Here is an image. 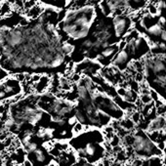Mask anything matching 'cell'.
Masks as SVG:
<instances>
[{"label":"cell","mask_w":166,"mask_h":166,"mask_svg":"<svg viewBox=\"0 0 166 166\" xmlns=\"http://www.w3.org/2000/svg\"><path fill=\"white\" fill-rule=\"evenodd\" d=\"M131 148L134 152L135 158L137 159H148L162 154V151L154 141H151L147 134L141 131L131 136Z\"/></svg>","instance_id":"6da1fadb"},{"label":"cell","mask_w":166,"mask_h":166,"mask_svg":"<svg viewBox=\"0 0 166 166\" xmlns=\"http://www.w3.org/2000/svg\"><path fill=\"white\" fill-rule=\"evenodd\" d=\"M132 23L133 21L129 16H116L113 17L112 24H113V30L117 38H122L127 34L129 32L132 30Z\"/></svg>","instance_id":"7a4b0ae2"},{"label":"cell","mask_w":166,"mask_h":166,"mask_svg":"<svg viewBox=\"0 0 166 166\" xmlns=\"http://www.w3.org/2000/svg\"><path fill=\"white\" fill-rule=\"evenodd\" d=\"M129 58H130V54L127 52V50H119V52L117 53L115 58L111 60V64L115 65V67L120 68L122 65H127L129 62Z\"/></svg>","instance_id":"3957f363"},{"label":"cell","mask_w":166,"mask_h":166,"mask_svg":"<svg viewBox=\"0 0 166 166\" xmlns=\"http://www.w3.org/2000/svg\"><path fill=\"white\" fill-rule=\"evenodd\" d=\"M166 126V120L163 116H157L152 118L150 123L148 124V132H158L162 130Z\"/></svg>","instance_id":"277c9868"},{"label":"cell","mask_w":166,"mask_h":166,"mask_svg":"<svg viewBox=\"0 0 166 166\" xmlns=\"http://www.w3.org/2000/svg\"><path fill=\"white\" fill-rule=\"evenodd\" d=\"M119 52V47L118 44H111L108 47L105 48L101 51V56L99 57L98 59H103V60H108L110 61V59H113L115 56Z\"/></svg>","instance_id":"5b68a950"},{"label":"cell","mask_w":166,"mask_h":166,"mask_svg":"<svg viewBox=\"0 0 166 166\" xmlns=\"http://www.w3.org/2000/svg\"><path fill=\"white\" fill-rule=\"evenodd\" d=\"M32 155H33L34 157V161L39 165V166H44L43 164H45L48 162V152L46 151H44L43 148H37V150L32 154ZM50 165V162H48ZM48 165V166H49Z\"/></svg>","instance_id":"8992f818"},{"label":"cell","mask_w":166,"mask_h":166,"mask_svg":"<svg viewBox=\"0 0 166 166\" xmlns=\"http://www.w3.org/2000/svg\"><path fill=\"white\" fill-rule=\"evenodd\" d=\"M163 30L164 28L162 25H160L158 23H155V24H152L147 28V33L148 35L154 36V37H160Z\"/></svg>","instance_id":"52a82bcc"},{"label":"cell","mask_w":166,"mask_h":166,"mask_svg":"<svg viewBox=\"0 0 166 166\" xmlns=\"http://www.w3.org/2000/svg\"><path fill=\"white\" fill-rule=\"evenodd\" d=\"M61 51L65 57L71 56L74 52V45L68 41H64L61 45Z\"/></svg>","instance_id":"ba28073f"},{"label":"cell","mask_w":166,"mask_h":166,"mask_svg":"<svg viewBox=\"0 0 166 166\" xmlns=\"http://www.w3.org/2000/svg\"><path fill=\"white\" fill-rule=\"evenodd\" d=\"M23 148H24V151H25V154L28 155V154H33V152L37 150V148H38V145H37L36 142H32V141L30 143H28V145H25V147H23Z\"/></svg>","instance_id":"9c48e42d"},{"label":"cell","mask_w":166,"mask_h":166,"mask_svg":"<svg viewBox=\"0 0 166 166\" xmlns=\"http://www.w3.org/2000/svg\"><path fill=\"white\" fill-rule=\"evenodd\" d=\"M147 11H148V14L151 16V17H154V16H157L160 14V11L158 10V8H157L156 5H154V4H148L147 6Z\"/></svg>","instance_id":"30bf717a"},{"label":"cell","mask_w":166,"mask_h":166,"mask_svg":"<svg viewBox=\"0 0 166 166\" xmlns=\"http://www.w3.org/2000/svg\"><path fill=\"white\" fill-rule=\"evenodd\" d=\"M10 12H11V4L10 3L5 2V3L1 4V6H0V15H1V17H3L4 15H6Z\"/></svg>","instance_id":"8fae6325"},{"label":"cell","mask_w":166,"mask_h":166,"mask_svg":"<svg viewBox=\"0 0 166 166\" xmlns=\"http://www.w3.org/2000/svg\"><path fill=\"white\" fill-rule=\"evenodd\" d=\"M157 163H159V159L157 157H152L151 160H148L146 162H144L141 166H158Z\"/></svg>","instance_id":"7c38bea8"},{"label":"cell","mask_w":166,"mask_h":166,"mask_svg":"<svg viewBox=\"0 0 166 166\" xmlns=\"http://www.w3.org/2000/svg\"><path fill=\"white\" fill-rule=\"evenodd\" d=\"M13 77H14L16 80H18L20 83H24V82H25V72L16 73V74H14V75H13Z\"/></svg>","instance_id":"4fadbf2b"},{"label":"cell","mask_w":166,"mask_h":166,"mask_svg":"<svg viewBox=\"0 0 166 166\" xmlns=\"http://www.w3.org/2000/svg\"><path fill=\"white\" fill-rule=\"evenodd\" d=\"M8 71H6L5 69H3V68H1L0 69V83L1 82H3L5 79H7L8 78Z\"/></svg>","instance_id":"5bb4252c"},{"label":"cell","mask_w":166,"mask_h":166,"mask_svg":"<svg viewBox=\"0 0 166 166\" xmlns=\"http://www.w3.org/2000/svg\"><path fill=\"white\" fill-rule=\"evenodd\" d=\"M72 166H94L92 163L88 162V161H84V160H81V161H78L75 164H73Z\"/></svg>","instance_id":"9a60e30c"},{"label":"cell","mask_w":166,"mask_h":166,"mask_svg":"<svg viewBox=\"0 0 166 166\" xmlns=\"http://www.w3.org/2000/svg\"><path fill=\"white\" fill-rule=\"evenodd\" d=\"M157 23H158L160 25H162V27L164 28L165 27V25H166V18L163 16H160L158 20H157Z\"/></svg>","instance_id":"2e32d148"},{"label":"cell","mask_w":166,"mask_h":166,"mask_svg":"<svg viewBox=\"0 0 166 166\" xmlns=\"http://www.w3.org/2000/svg\"><path fill=\"white\" fill-rule=\"evenodd\" d=\"M6 146H5V144H4L3 142H0V154H1V152H3L4 151L6 150Z\"/></svg>","instance_id":"e0dca14e"},{"label":"cell","mask_w":166,"mask_h":166,"mask_svg":"<svg viewBox=\"0 0 166 166\" xmlns=\"http://www.w3.org/2000/svg\"><path fill=\"white\" fill-rule=\"evenodd\" d=\"M160 38H161V40H162V42L166 43V28L163 30V32H162V34H161Z\"/></svg>","instance_id":"ac0fdd59"}]
</instances>
